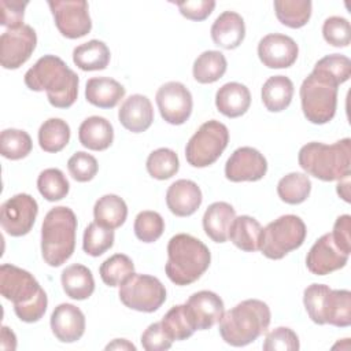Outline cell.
I'll use <instances>...</instances> for the list:
<instances>
[{"mask_svg": "<svg viewBox=\"0 0 351 351\" xmlns=\"http://www.w3.org/2000/svg\"><path fill=\"white\" fill-rule=\"evenodd\" d=\"M25 84L34 92L47 93L51 106L69 108L78 96V75L55 55L41 56L26 73Z\"/></svg>", "mask_w": 351, "mask_h": 351, "instance_id": "6da1fadb", "label": "cell"}, {"mask_svg": "<svg viewBox=\"0 0 351 351\" xmlns=\"http://www.w3.org/2000/svg\"><path fill=\"white\" fill-rule=\"evenodd\" d=\"M0 292L14 303L16 317L27 324L37 322L47 311L48 298L27 270L4 263L0 266Z\"/></svg>", "mask_w": 351, "mask_h": 351, "instance_id": "7a4b0ae2", "label": "cell"}, {"mask_svg": "<svg viewBox=\"0 0 351 351\" xmlns=\"http://www.w3.org/2000/svg\"><path fill=\"white\" fill-rule=\"evenodd\" d=\"M269 306L259 299H247L223 313L219 335L226 344L244 347L262 336L270 325Z\"/></svg>", "mask_w": 351, "mask_h": 351, "instance_id": "3957f363", "label": "cell"}, {"mask_svg": "<svg viewBox=\"0 0 351 351\" xmlns=\"http://www.w3.org/2000/svg\"><path fill=\"white\" fill-rule=\"evenodd\" d=\"M211 254L208 247L199 239L178 233L169 240L166 274L176 285H189L197 281L208 269Z\"/></svg>", "mask_w": 351, "mask_h": 351, "instance_id": "277c9868", "label": "cell"}, {"mask_svg": "<svg viewBox=\"0 0 351 351\" xmlns=\"http://www.w3.org/2000/svg\"><path fill=\"white\" fill-rule=\"evenodd\" d=\"M299 166L321 181H340L351 173V140L341 138L333 144L311 141L298 155Z\"/></svg>", "mask_w": 351, "mask_h": 351, "instance_id": "5b68a950", "label": "cell"}, {"mask_svg": "<svg viewBox=\"0 0 351 351\" xmlns=\"http://www.w3.org/2000/svg\"><path fill=\"white\" fill-rule=\"evenodd\" d=\"M77 217L66 206L51 208L41 226V254L51 267L62 266L75 248Z\"/></svg>", "mask_w": 351, "mask_h": 351, "instance_id": "8992f818", "label": "cell"}, {"mask_svg": "<svg viewBox=\"0 0 351 351\" xmlns=\"http://www.w3.org/2000/svg\"><path fill=\"white\" fill-rule=\"evenodd\" d=\"M303 304L314 324L347 328L351 325V292L311 284L303 292Z\"/></svg>", "mask_w": 351, "mask_h": 351, "instance_id": "52a82bcc", "label": "cell"}, {"mask_svg": "<svg viewBox=\"0 0 351 351\" xmlns=\"http://www.w3.org/2000/svg\"><path fill=\"white\" fill-rule=\"evenodd\" d=\"M337 86L326 75L311 71L300 86L302 111L307 121L314 125H324L333 119L337 106Z\"/></svg>", "mask_w": 351, "mask_h": 351, "instance_id": "ba28073f", "label": "cell"}, {"mask_svg": "<svg viewBox=\"0 0 351 351\" xmlns=\"http://www.w3.org/2000/svg\"><path fill=\"white\" fill-rule=\"evenodd\" d=\"M306 234L307 229L300 217L281 215L262 229L259 250L266 258L278 261L299 248L304 243Z\"/></svg>", "mask_w": 351, "mask_h": 351, "instance_id": "9c48e42d", "label": "cell"}, {"mask_svg": "<svg viewBox=\"0 0 351 351\" xmlns=\"http://www.w3.org/2000/svg\"><path fill=\"white\" fill-rule=\"evenodd\" d=\"M229 143L228 128L211 119L200 125L185 147L186 162L193 167H207L217 162Z\"/></svg>", "mask_w": 351, "mask_h": 351, "instance_id": "30bf717a", "label": "cell"}, {"mask_svg": "<svg viewBox=\"0 0 351 351\" xmlns=\"http://www.w3.org/2000/svg\"><path fill=\"white\" fill-rule=\"evenodd\" d=\"M121 302L136 311L154 313L166 300L165 285L154 276L133 273L119 285Z\"/></svg>", "mask_w": 351, "mask_h": 351, "instance_id": "8fae6325", "label": "cell"}, {"mask_svg": "<svg viewBox=\"0 0 351 351\" xmlns=\"http://www.w3.org/2000/svg\"><path fill=\"white\" fill-rule=\"evenodd\" d=\"M55 25L60 34L74 40L86 36L92 29L89 5L84 0H51L48 1Z\"/></svg>", "mask_w": 351, "mask_h": 351, "instance_id": "7c38bea8", "label": "cell"}, {"mask_svg": "<svg viewBox=\"0 0 351 351\" xmlns=\"http://www.w3.org/2000/svg\"><path fill=\"white\" fill-rule=\"evenodd\" d=\"M37 214L38 204L36 199L27 193H18L1 204L0 225L7 234L21 237L32 230Z\"/></svg>", "mask_w": 351, "mask_h": 351, "instance_id": "4fadbf2b", "label": "cell"}, {"mask_svg": "<svg viewBox=\"0 0 351 351\" xmlns=\"http://www.w3.org/2000/svg\"><path fill=\"white\" fill-rule=\"evenodd\" d=\"M37 44V34L29 25L7 29L0 37V63L7 70L19 69L29 60Z\"/></svg>", "mask_w": 351, "mask_h": 351, "instance_id": "5bb4252c", "label": "cell"}, {"mask_svg": "<svg viewBox=\"0 0 351 351\" xmlns=\"http://www.w3.org/2000/svg\"><path fill=\"white\" fill-rule=\"evenodd\" d=\"M155 99L162 118L170 125H182L192 114V95L189 89L178 81L163 84L158 89Z\"/></svg>", "mask_w": 351, "mask_h": 351, "instance_id": "9a60e30c", "label": "cell"}, {"mask_svg": "<svg viewBox=\"0 0 351 351\" xmlns=\"http://www.w3.org/2000/svg\"><path fill=\"white\" fill-rule=\"evenodd\" d=\"M266 171V158L252 147L234 149L225 163V176L232 182L259 181L265 177Z\"/></svg>", "mask_w": 351, "mask_h": 351, "instance_id": "2e32d148", "label": "cell"}, {"mask_svg": "<svg viewBox=\"0 0 351 351\" xmlns=\"http://www.w3.org/2000/svg\"><path fill=\"white\" fill-rule=\"evenodd\" d=\"M299 55V47L295 40L281 33H270L261 38L258 44V56L263 66L269 69L291 67Z\"/></svg>", "mask_w": 351, "mask_h": 351, "instance_id": "e0dca14e", "label": "cell"}, {"mask_svg": "<svg viewBox=\"0 0 351 351\" xmlns=\"http://www.w3.org/2000/svg\"><path fill=\"white\" fill-rule=\"evenodd\" d=\"M348 256L335 244L332 233H325L307 252L306 266L315 276H326L344 267Z\"/></svg>", "mask_w": 351, "mask_h": 351, "instance_id": "ac0fdd59", "label": "cell"}, {"mask_svg": "<svg viewBox=\"0 0 351 351\" xmlns=\"http://www.w3.org/2000/svg\"><path fill=\"white\" fill-rule=\"evenodd\" d=\"M51 329L53 336L62 343H74L85 332V315L71 303H62L51 314Z\"/></svg>", "mask_w": 351, "mask_h": 351, "instance_id": "d6986e66", "label": "cell"}, {"mask_svg": "<svg viewBox=\"0 0 351 351\" xmlns=\"http://www.w3.org/2000/svg\"><path fill=\"white\" fill-rule=\"evenodd\" d=\"M185 304L192 315L197 330H206L213 328L217 322H219L225 313L223 300L211 291L195 292L189 296Z\"/></svg>", "mask_w": 351, "mask_h": 351, "instance_id": "ffe728a7", "label": "cell"}, {"mask_svg": "<svg viewBox=\"0 0 351 351\" xmlns=\"http://www.w3.org/2000/svg\"><path fill=\"white\" fill-rule=\"evenodd\" d=\"M202 202V191L197 184L191 180H177L167 188L166 204L177 217H189L195 214Z\"/></svg>", "mask_w": 351, "mask_h": 351, "instance_id": "44dd1931", "label": "cell"}, {"mask_svg": "<svg viewBox=\"0 0 351 351\" xmlns=\"http://www.w3.org/2000/svg\"><path fill=\"white\" fill-rule=\"evenodd\" d=\"M121 125L132 133L145 132L154 122V108L149 99L144 95H132L118 110Z\"/></svg>", "mask_w": 351, "mask_h": 351, "instance_id": "7402d4cb", "label": "cell"}, {"mask_svg": "<svg viewBox=\"0 0 351 351\" xmlns=\"http://www.w3.org/2000/svg\"><path fill=\"white\" fill-rule=\"evenodd\" d=\"M210 33L215 45L223 49H234L245 37L244 19L234 11H223L214 21Z\"/></svg>", "mask_w": 351, "mask_h": 351, "instance_id": "603a6c76", "label": "cell"}, {"mask_svg": "<svg viewBox=\"0 0 351 351\" xmlns=\"http://www.w3.org/2000/svg\"><path fill=\"white\" fill-rule=\"evenodd\" d=\"M215 106L228 118L241 117L251 106L250 89L240 82H228L217 90Z\"/></svg>", "mask_w": 351, "mask_h": 351, "instance_id": "cb8c5ba5", "label": "cell"}, {"mask_svg": "<svg viewBox=\"0 0 351 351\" xmlns=\"http://www.w3.org/2000/svg\"><path fill=\"white\" fill-rule=\"evenodd\" d=\"M234 218L236 211L229 203L215 202L207 207L203 215V229L213 241L225 243Z\"/></svg>", "mask_w": 351, "mask_h": 351, "instance_id": "d4e9b609", "label": "cell"}, {"mask_svg": "<svg viewBox=\"0 0 351 351\" xmlns=\"http://www.w3.org/2000/svg\"><path fill=\"white\" fill-rule=\"evenodd\" d=\"M125 96V88L114 78L93 77L85 86V99L95 107L112 108Z\"/></svg>", "mask_w": 351, "mask_h": 351, "instance_id": "484cf974", "label": "cell"}, {"mask_svg": "<svg viewBox=\"0 0 351 351\" xmlns=\"http://www.w3.org/2000/svg\"><path fill=\"white\" fill-rule=\"evenodd\" d=\"M78 140L88 149L104 151L114 140L112 125L103 117H89L78 128Z\"/></svg>", "mask_w": 351, "mask_h": 351, "instance_id": "4316f807", "label": "cell"}, {"mask_svg": "<svg viewBox=\"0 0 351 351\" xmlns=\"http://www.w3.org/2000/svg\"><path fill=\"white\" fill-rule=\"evenodd\" d=\"M64 293L74 300H85L95 291V280L92 271L80 263L67 266L60 276Z\"/></svg>", "mask_w": 351, "mask_h": 351, "instance_id": "83f0119b", "label": "cell"}, {"mask_svg": "<svg viewBox=\"0 0 351 351\" xmlns=\"http://www.w3.org/2000/svg\"><path fill=\"white\" fill-rule=\"evenodd\" d=\"M261 95L263 106L269 111L280 112L292 101L293 82L285 75H273L263 84Z\"/></svg>", "mask_w": 351, "mask_h": 351, "instance_id": "f1b7e54d", "label": "cell"}, {"mask_svg": "<svg viewBox=\"0 0 351 351\" xmlns=\"http://www.w3.org/2000/svg\"><path fill=\"white\" fill-rule=\"evenodd\" d=\"M262 229L263 228L254 217L240 215L234 218L230 226L229 239L241 251L255 252L259 250Z\"/></svg>", "mask_w": 351, "mask_h": 351, "instance_id": "f546056e", "label": "cell"}, {"mask_svg": "<svg viewBox=\"0 0 351 351\" xmlns=\"http://www.w3.org/2000/svg\"><path fill=\"white\" fill-rule=\"evenodd\" d=\"M110 49L100 40H90L80 44L73 51L74 64L84 71L104 70L110 63Z\"/></svg>", "mask_w": 351, "mask_h": 351, "instance_id": "4dcf8cb0", "label": "cell"}, {"mask_svg": "<svg viewBox=\"0 0 351 351\" xmlns=\"http://www.w3.org/2000/svg\"><path fill=\"white\" fill-rule=\"evenodd\" d=\"M95 222L108 229H117L125 223L128 217V206L118 195H104L99 197L93 207Z\"/></svg>", "mask_w": 351, "mask_h": 351, "instance_id": "1f68e13d", "label": "cell"}, {"mask_svg": "<svg viewBox=\"0 0 351 351\" xmlns=\"http://www.w3.org/2000/svg\"><path fill=\"white\" fill-rule=\"evenodd\" d=\"M228 67L226 58L219 51H204L193 62V78L199 84H213L223 77Z\"/></svg>", "mask_w": 351, "mask_h": 351, "instance_id": "d6a6232c", "label": "cell"}, {"mask_svg": "<svg viewBox=\"0 0 351 351\" xmlns=\"http://www.w3.org/2000/svg\"><path fill=\"white\" fill-rule=\"evenodd\" d=\"M165 332L173 341H180L191 337L196 329L192 315L186 304L173 306L160 321Z\"/></svg>", "mask_w": 351, "mask_h": 351, "instance_id": "836d02e7", "label": "cell"}, {"mask_svg": "<svg viewBox=\"0 0 351 351\" xmlns=\"http://www.w3.org/2000/svg\"><path fill=\"white\" fill-rule=\"evenodd\" d=\"M70 141V126L60 118H49L38 129V144L43 151L56 154Z\"/></svg>", "mask_w": 351, "mask_h": 351, "instance_id": "e575fe53", "label": "cell"}, {"mask_svg": "<svg viewBox=\"0 0 351 351\" xmlns=\"http://www.w3.org/2000/svg\"><path fill=\"white\" fill-rule=\"evenodd\" d=\"M313 4L308 0H276L274 11L277 19L291 27H303L311 16Z\"/></svg>", "mask_w": 351, "mask_h": 351, "instance_id": "d590c367", "label": "cell"}, {"mask_svg": "<svg viewBox=\"0 0 351 351\" xmlns=\"http://www.w3.org/2000/svg\"><path fill=\"white\" fill-rule=\"evenodd\" d=\"M311 191V181L303 173H289L284 176L277 184L278 197L287 204L303 203Z\"/></svg>", "mask_w": 351, "mask_h": 351, "instance_id": "8d00e7d4", "label": "cell"}, {"mask_svg": "<svg viewBox=\"0 0 351 351\" xmlns=\"http://www.w3.org/2000/svg\"><path fill=\"white\" fill-rule=\"evenodd\" d=\"M145 167L152 178L163 181L177 174L180 169V160L173 149L158 148L148 155Z\"/></svg>", "mask_w": 351, "mask_h": 351, "instance_id": "74e56055", "label": "cell"}, {"mask_svg": "<svg viewBox=\"0 0 351 351\" xmlns=\"http://www.w3.org/2000/svg\"><path fill=\"white\" fill-rule=\"evenodd\" d=\"M99 271L106 285L119 287L134 273V265L128 255L115 254L100 265Z\"/></svg>", "mask_w": 351, "mask_h": 351, "instance_id": "f35d334b", "label": "cell"}, {"mask_svg": "<svg viewBox=\"0 0 351 351\" xmlns=\"http://www.w3.org/2000/svg\"><path fill=\"white\" fill-rule=\"evenodd\" d=\"M33 143L27 132L21 129H4L0 134V154L11 160L26 158Z\"/></svg>", "mask_w": 351, "mask_h": 351, "instance_id": "ab89813d", "label": "cell"}, {"mask_svg": "<svg viewBox=\"0 0 351 351\" xmlns=\"http://www.w3.org/2000/svg\"><path fill=\"white\" fill-rule=\"evenodd\" d=\"M37 188L41 196L48 202H58L67 196L70 184L59 169H45L37 178Z\"/></svg>", "mask_w": 351, "mask_h": 351, "instance_id": "60d3db41", "label": "cell"}, {"mask_svg": "<svg viewBox=\"0 0 351 351\" xmlns=\"http://www.w3.org/2000/svg\"><path fill=\"white\" fill-rule=\"evenodd\" d=\"M114 239V229L101 226L97 222H90L84 230L82 248L85 254L90 256H100L112 247Z\"/></svg>", "mask_w": 351, "mask_h": 351, "instance_id": "b9f144b4", "label": "cell"}, {"mask_svg": "<svg viewBox=\"0 0 351 351\" xmlns=\"http://www.w3.org/2000/svg\"><path fill=\"white\" fill-rule=\"evenodd\" d=\"M133 229L140 241L154 243L163 234L165 221L159 213L145 210L137 214Z\"/></svg>", "mask_w": 351, "mask_h": 351, "instance_id": "7bdbcfd3", "label": "cell"}, {"mask_svg": "<svg viewBox=\"0 0 351 351\" xmlns=\"http://www.w3.org/2000/svg\"><path fill=\"white\" fill-rule=\"evenodd\" d=\"M313 70L326 75L340 85L346 82L351 75V60L344 55L332 53L319 59Z\"/></svg>", "mask_w": 351, "mask_h": 351, "instance_id": "ee69618b", "label": "cell"}, {"mask_svg": "<svg viewBox=\"0 0 351 351\" xmlns=\"http://www.w3.org/2000/svg\"><path fill=\"white\" fill-rule=\"evenodd\" d=\"M322 36L332 47H348L351 43L350 22L343 16H329L322 25Z\"/></svg>", "mask_w": 351, "mask_h": 351, "instance_id": "f6af8a7d", "label": "cell"}, {"mask_svg": "<svg viewBox=\"0 0 351 351\" xmlns=\"http://www.w3.org/2000/svg\"><path fill=\"white\" fill-rule=\"evenodd\" d=\"M67 169L75 181L88 182L97 174L99 165L95 156L84 151H78L67 160Z\"/></svg>", "mask_w": 351, "mask_h": 351, "instance_id": "bcb514c9", "label": "cell"}, {"mask_svg": "<svg viewBox=\"0 0 351 351\" xmlns=\"http://www.w3.org/2000/svg\"><path fill=\"white\" fill-rule=\"evenodd\" d=\"M299 337L298 335L287 326H278L270 330L263 341L262 348L265 351H296L299 350Z\"/></svg>", "mask_w": 351, "mask_h": 351, "instance_id": "7dc6e473", "label": "cell"}, {"mask_svg": "<svg viewBox=\"0 0 351 351\" xmlns=\"http://www.w3.org/2000/svg\"><path fill=\"white\" fill-rule=\"evenodd\" d=\"M141 346L147 351H163L169 350L173 340L167 336L160 322L151 324L141 335Z\"/></svg>", "mask_w": 351, "mask_h": 351, "instance_id": "c3c4849f", "label": "cell"}, {"mask_svg": "<svg viewBox=\"0 0 351 351\" xmlns=\"http://www.w3.org/2000/svg\"><path fill=\"white\" fill-rule=\"evenodd\" d=\"M29 1L22 0H1L0 1V11H1V21L0 23L7 29H16L23 25L25 8Z\"/></svg>", "mask_w": 351, "mask_h": 351, "instance_id": "681fc988", "label": "cell"}, {"mask_svg": "<svg viewBox=\"0 0 351 351\" xmlns=\"http://www.w3.org/2000/svg\"><path fill=\"white\" fill-rule=\"evenodd\" d=\"M176 5L178 7L182 16L191 21H204L210 16V14L215 8V1L213 0H186V1H177Z\"/></svg>", "mask_w": 351, "mask_h": 351, "instance_id": "f907efd6", "label": "cell"}, {"mask_svg": "<svg viewBox=\"0 0 351 351\" xmlns=\"http://www.w3.org/2000/svg\"><path fill=\"white\" fill-rule=\"evenodd\" d=\"M332 237L335 244L344 254H351V217L348 214L337 217L333 225Z\"/></svg>", "mask_w": 351, "mask_h": 351, "instance_id": "816d5d0a", "label": "cell"}, {"mask_svg": "<svg viewBox=\"0 0 351 351\" xmlns=\"http://www.w3.org/2000/svg\"><path fill=\"white\" fill-rule=\"evenodd\" d=\"M0 348L4 351H14L16 348V336L8 326L1 328Z\"/></svg>", "mask_w": 351, "mask_h": 351, "instance_id": "f5cc1de1", "label": "cell"}, {"mask_svg": "<svg viewBox=\"0 0 351 351\" xmlns=\"http://www.w3.org/2000/svg\"><path fill=\"white\" fill-rule=\"evenodd\" d=\"M106 350H132L136 351V346L126 339H115L106 346Z\"/></svg>", "mask_w": 351, "mask_h": 351, "instance_id": "db71d44e", "label": "cell"}, {"mask_svg": "<svg viewBox=\"0 0 351 351\" xmlns=\"http://www.w3.org/2000/svg\"><path fill=\"white\" fill-rule=\"evenodd\" d=\"M337 193L344 202L350 203V177L340 180V182L337 184Z\"/></svg>", "mask_w": 351, "mask_h": 351, "instance_id": "11a10c76", "label": "cell"}]
</instances>
